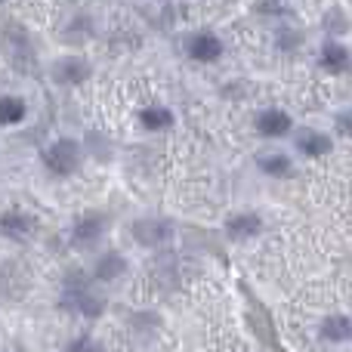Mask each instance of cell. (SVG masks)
I'll return each mask as SVG.
<instances>
[{"label":"cell","mask_w":352,"mask_h":352,"mask_svg":"<svg viewBox=\"0 0 352 352\" xmlns=\"http://www.w3.org/2000/svg\"><path fill=\"white\" fill-rule=\"evenodd\" d=\"M65 287H68V294H65V300H62L65 309L80 312V316H87V318H96L99 312L105 309V300L99 297V294H93L90 287H84V281H80V285H72V281H68Z\"/></svg>","instance_id":"cell-3"},{"label":"cell","mask_w":352,"mask_h":352,"mask_svg":"<svg viewBox=\"0 0 352 352\" xmlns=\"http://www.w3.org/2000/svg\"><path fill=\"white\" fill-rule=\"evenodd\" d=\"M0 3H3V0H0Z\"/></svg>","instance_id":"cell-18"},{"label":"cell","mask_w":352,"mask_h":352,"mask_svg":"<svg viewBox=\"0 0 352 352\" xmlns=\"http://www.w3.org/2000/svg\"><path fill=\"white\" fill-rule=\"evenodd\" d=\"M25 115H28V109L19 96H0V124L12 127V124L25 121Z\"/></svg>","instance_id":"cell-15"},{"label":"cell","mask_w":352,"mask_h":352,"mask_svg":"<svg viewBox=\"0 0 352 352\" xmlns=\"http://www.w3.org/2000/svg\"><path fill=\"white\" fill-rule=\"evenodd\" d=\"M322 68L324 72H331V74H343L346 72V65H349V50L343 47V43H337V41H328L322 47Z\"/></svg>","instance_id":"cell-9"},{"label":"cell","mask_w":352,"mask_h":352,"mask_svg":"<svg viewBox=\"0 0 352 352\" xmlns=\"http://www.w3.org/2000/svg\"><path fill=\"white\" fill-rule=\"evenodd\" d=\"M109 229V217L105 213H99V210H87V213H80L78 217V223H74V229H72V244L74 248H93V244L102 238V232Z\"/></svg>","instance_id":"cell-2"},{"label":"cell","mask_w":352,"mask_h":352,"mask_svg":"<svg viewBox=\"0 0 352 352\" xmlns=\"http://www.w3.org/2000/svg\"><path fill=\"white\" fill-rule=\"evenodd\" d=\"M297 148L306 155V158H322V155H328V152H331V140H328L324 133H316V130H306V133H300Z\"/></svg>","instance_id":"cell-11"},{"label":"cell","mask_w":352,"mask_h":352,"mask_svg":"<svg viewBox=\"0 0 352 352\" xmlns=\"http://www.w3.org/2000/svg\"><path fill=\"white\" fill-rule=\"evenodd\" d=\"M140 121L146 130H167L173 124V115H170V109H164V105H148V109L140 111Z\"/></svg>","instance_id":"cell-14"},{"label":"cell","mask_w":352,"mask_h":352,"mask_svg":"<svg viewBox=\"0 0 352 352\" xmlns=\"http://www.w3.org/2000/svg\"><path fill=\"white\" fill-rule=\"evenodd\" d=\"M43 164L56 176H72L80 164V148L74 140H56L53 146L43 152Z\"/></svg>","instance_id":"cell-1"},{"label":"cell","mask_w":352,"mask_h":352,"mask_svg":"<svg viewBox=\"0 0 352 352\" xmlns=\"http://www.w3.org/2000/svg\"><path fill=\"white\" fill-rule=\"evenodd\" d=\"M68 352H105V349L99 346L93 337H80V340H74L72 346H68Z\"/></svg>","instance_id":"cell-17"},{"label":"cell","mask_w":352,"mask_h":352,"mask_svg":"<svg viewBox=\"0 0 352 352\" xmlns=\"http://www.w3.org/2000/svg\"><path fill=\"white\" fill-rule=\"evenodd\" d=\"M260 170L269 176H287L291 173V158H287V155H263Z\"/></svg>","instance_id":"cell-16"},{"label":"cell","mask_w":352,"mask_h":352,"mask_svg":"<svg viewBox=\"0 0 352 352\" xmlns=\"http://www.w3.org/2000/svg\"><path fill=\"white\" fill-rule=\"evenodd\" d=\"M260 229H263V219L250 210L235 213V217L226 219V232H229V238H235V241H248V238H254Z\"/></svg>","instance_id":"cell-7"},{"label":"cell","mask_w":352,"mask_h":352,"mask_svg":"<svg viewBox=\"0 0 352 352\" xmlns=\"http://www.w3.org/2000/svg\"><path fill=\"white\" fill-rule=\"evenodd\" d=\"M291 127H294L291 115L281 109H266V111H260V118H256V130H260L263 136H269V140H278V136L291 133Z\"/></svg>","instance_id":"cell-5"},{"label":"cell","mask_w":352,"mask_h":352,"mask_svg":"<svg viewBox=\"0 0 352 352\" xmlns=\"http://www.w3.org/2000/svg\"><path fill=\"white\" fill-rule=\"evenodd\" d=\"M124 272H127V263H124V256L118 254V250L105 254L102 260H99V266H96V278L99 281H115V278H121Z\"/></svg>","instance_id":"cell-13"},{"label":"cell","mask_w":352,"mask_h":352,"mask_svg":"<svg viewBox=\"0 0 352 352\" xmlns=\"http://www.w3.org/2000/svg\"><path fill=\"white\" fill-rule=\"evenodd\" d=\"M0 229H3L10 238H16V241H25V238L34 232V219L22 210H10L0 217Z\"/></svg>","instance_id":"cell-8"},{"label":"cell","mask_w":352,"mask_h":352,"mask_svg":"<svg viewBox=\"0 0 352 352\" xmlns=\"http://www.w3.org/2000/svg\"><path fill=\"white\" fill-rule=\"evenodd\" d=\"M133 235L140 244H164L167 238L173 235V226L164 223V219L148 217V219H140V223L133 226Z\"/></svg>","instance_id":"cell-6"},{"label":"cell","mask_w":352,"mask_h":352,"mask_svg":"<svg viewBox=\"0 0 352 352\" xmlns=\"http://www.w3.org/2000/svg\"><path fill=\"white\" fill-rule=\"evenodd\" d=\"M322 337L331 343H346L352 337V324L346 316H328L322 322Z\"/></svg>","instance_id":"cell-12"},{"label":"cell","mask_w":352,"mask_h":352,"mask_svg":"<svg viewBox=\"0 0 352 352\" xmlns=\"http://www.w3.org/2000/svg\"><path fill=\"white\" fill-rule=\"evenodd\" d=\"M87 74H90V68H87L84 59H62L59 65L53 68V78L59 80V84H80V80H87Z\"/></svg>","instance_id":"cell-10"},{"label":"cell","mask_w":352,"mask_h":352,"mask_svg":"<svg viewBox=\"0 0 352 352\" xmlns=\"http://www.w3.org/2000/svg\"><path fill=\"white\" fill-rule=\"evenodd\" d=\"M188 56H192L195 62H217L219 56H223V41H219L217 34H210V31H198V34L188 37Z\"/></svg>","instance_id":"cell-4"}]
</instances>
